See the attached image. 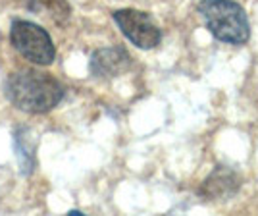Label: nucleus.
<instances>
[{
  "label": "nucleus",
  "instance_id": "3",
  "mask_svg": "<svg viewBox=\"0 0 258 216\" xmlns=\"http://www.w3.org/2000/svg\"><path fill=\"white\" fill-rule=\"evenodd\" d=\"M10 43L25 60L37 66H50L56 58V48L48 31L27 20L12 22Z\"/></svg>",
  "mask_w": 258,
  "mask_h": 216
},
{
  "label": "nucleus",
  "instance_id": "4",
  "mask_svg": "<svg viewBox=\"0 0 258 216\" xmlns=\"http://www.w3.org/2000/svg\"><path fill=\"white\" fill-rule=\"evenodd\" d=\"M112 18L119 27V31L123 33V37L129 43L135 44L137 48L151 50V48H156L160 44V27L154 23V20L147 12L135 10V8H123V10L114 12Z\"/></svg>",
  "mask_w": 258,
  "mask_h": 216
},
{
  "label": "nucleus",
  "instance_id": "7",
  "mask_svg": "<svg viewBox=\"0 0 258 216\" xmlns=\"http://www.w3.org/2000/svg\"><path fill=\"white\" fill-rule=\"evenodd\" d=\"M27 130H18L16 131V151H18V158H20V166H22V172L25 176H29L35 168V143L27 141Z\"/></svg>",
  "mask_w": 258,
  "mask_h": 216
},
{
  "label": "nucleus",
  "instance_id": "8",
  "mask_svg": "<svg viewBox=\"0 0 258 216\" xmlns=\"http://www.w3.org/2000/svg\"><path fill=\"white\" fill-rule=\"evenodd\" d=\"M22 2L25 4V6H27V8H33V10H37L41 0H22Z\"/></svg>",
  "mask_w": 258,
  "mask_h": 216
},
{
  "label": "nucleus",
  "instance_id": "5",
  "mask_svg": "<svg viewBox=\"0 0 258 216\" xmlns=\"http://www.w3.org/2000/svg\"><path fill=\"white\" fill-rule=\"evenodd\" d=\"M129 66H131V56L119 46H110V48H100L93 52L89 70L95 77L110 79L127 72Z\"/></svg>",
  "mask_w": 258,
  "mask_h": 216
},
{
  "label": "nucleus",
  "instance_id": "1",
  "mask_svg": "<svg viewBox=\"0 0 258 216\" xmlns=\"http://www.w3.org/2000/svg\"><path fill=\"white\" fill-rule=\"evenodd\" d=\"M4 95L22 112L46 114L64 98V87L46 72L20 70L6 79Z\"/></svg>",
  "mask_w": 258,
  "mask_h": 216
},
{
  "label": "nucleus",
  "instance_id": "2",
  "mask_svg": "<svg viewBox=\"0 0 258 216\" xmlns=\"http://www.w3.org/2000/svg\"><path fill=\"white\" fill-rule=\"evenodd\" d=\"M197 10L218 41L241 46L250 39L247 12L235 0H201Z\"/></svg>",
  "mask_w": 258,
  "mask_h": 216
},
{
  "label": "nucleus",
  "instance_id": "9",
  "mask_svg": "<svg viewBox=\"0 0 258 216\" xmlns=\"http://www.w3.org/2000/svg\"><path fill=\"white\" fill-rule=\"evenodd\" d=\"M68 214H72V216H81V214H83V212H81V210H70Z\"/></svg>",
  "mask_w": 258,
  "mask_h": 216
},
{
  "label": "nucleus",
  "instance_id": "6",
  "mask_svg": "<svg viewBox=\"0 0 258 216\" xmlns=\"http://www.w3.org/2000/svg\"><path fill=\"white\" fill-rule=\"evenodd\" d=\"M239 187H241V178L235 170L227 166H216L201 185V195L212 201H227L239 191Z\"/></svg>",
  "mask_w": 258,
  "mask_h": 216
}]
</instances>
